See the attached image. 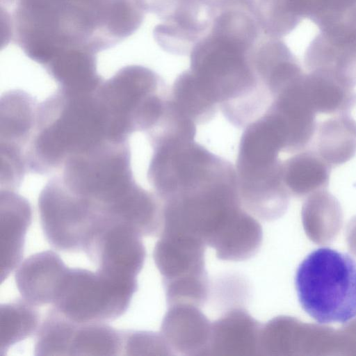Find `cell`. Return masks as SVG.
Instances as JSON below:
<instances>
[{"instance_id": "cell-1", "label": "cell", "mask_w": 356, "mask_h": 356, "mask_svg": "<svg viewBox=\"0 0 356 356\" xmlns=\"http://www.w3.org/2000/svg\"><path fill=\"white\" fill-rule=\"evenodd\" d=\"M259 40L243 31L212 25L189 54V69L237 128L260 117L273 100L250 60Z\"/></svg>"}, {"instance_id": "cell-2", "label": "cell", "mask_w": 356, "mask_h": 356, "mask_svg": "<svg viewBox=\"0 0 356 356\" xmlns=\"http://www.w3.org/2000/svg\"><path fill=\"white\" fill-rule=\"evenodd\" d=\"M298 301L319 324L347 323L356 317V261L321 247L309 253L295 276Z\"/></svg>"}, {"instance_id": "cell-3", "label": "cell", "mask_w": 356, "mask_h": 356, "mask_svg": "<svg viewBox=\"0 0 356 356\" xmlns=\"http://www.w3.org/2000/svg\"><path fill=\"white\" fill-rule=\"evenodd\" d=\"M137 289L134 277L69 268L52 306L77 323H106L126 312Z\"/></svg>"}, {"instance_id": "cell-4", "label": "cell", "mask_w": 356, "mask_h": 356, "mask_svg": "<svg viewBox=\"0 0 356 356\" xmlns=\"http://www.w3.org/2000/svg\"><path fill=\"white\" fill-rule=\"evenodd\" d=\"M159 236L153 257L162 276L165 296L195 299L208 293L205 243L194 235L178 231L163 230Z\"/></svg>"}, {"instance_id": "cell-5", "label": "cell", "mask_w": 356, "mask_h": 356, "mask_svg": "<svg viewBox=\"0 0 356 356\" xmlns=\"http://www.w3.org/2000/svg\"><path fill=\"white\" fill-rule=\"evenodd\" d=\"M41 226L48 242L65 252L83 251L99 217L59 180L49 184L39 198Z\"/></svg>"}, {"instance_id": "cell-6", "label": "cell", "mask_w": 356, "mask_h": 356, "mask_svg": "<svg viewBox=\"0 0 356 356\" xmlns=\"http://www.w3.org/2000/svg\"><path fill=\"white\" fill-rule=\"evenodd\" d=\"M140 237L130 225L108 220L92 234L83 252L105 273L136 277L145 259Z\"/></svg>"}, {"instance_id": "cell-7", "label": "cell", "mask_w": 356, "mask_h": 356, "mask_svg": "<svg viewBox=\"0 0 356 356\" xmlns=\"http://www.w3.org/2000/svg\"><path fill=\"white\" fill-rule=\"evenodd\" d=\"M305 72L281 89L265 111L284 140V152L307 148L316 131L318 113L310 104L303 86ZM264 112V113H265Z\"/></svg>"}, {"instance_id": "cell-8", "label": "cell", "mask_w": 356, "mask_h": 356, "mask_svg": "<svg viewBox=\"0 0 356 356\" xmlns=\"http://www.w3.org/2000/svg\"><path fill=\"white\" fill-rule=\"evenodd\" d=\"M69 268L51 250L35 253L17 268V287L22 298L33 306L52 305Z\"/></svg>"}, {"instance_id": "cell-9", "label": "cell", "mask_w": 356, "mask_h": 356, "mask_svg": "<svg viewBox=\"0 0 356 356\" xmlns=\"http://www.w3.org/2000/svg\"><path fill=\"white\" fill-rule=\"evenodd\" d=\"M168 307L160 334L170 350L188 355H207L211 323L200 307L187 303Z\"/></svg>"}, {"instance_id": "cell-10", "label": "cell", "mask_w": 356, "mask_h": 356, "mask_svg": "<svg viewBox=\"0 0 356 356\" xmlns=\"http://www.w3.org/2000/svg\"><path fill=\"white\" fill-rule=\"evenodd\" d=\"M304 62L307 72L326 74L354 92L356 87V39L333 38L319 31L307 47Z\"/></svg>"}, {"instance_id": "cell-11", "label": "cell", "mask_w": 356, "mask_h": 356, "mask_svg": "<svg viewBox=\"0 0 356 356\" xmlns=\"http://www.w3.org/2000/svg\"><path fill=\"white\" fill-rule=\"evenodd\" d=\"M261 325L244 309L228 311L211 323L207 355H259Z\"/></svg>"}, {"instance_id": "cell-12", "label": "cell", "mask_w": 356, "mask_h": 356, "mask_svg": "<svg viewBox=\"0 0 356 356\" xmlns=\"http://www.w3.org/2000/svg\"><path fill=\"white\" fill-rule=\"evenodd\" d=\"M31 211L26 200L6 195L1 213V282L22 259L24 236L31 224Z\"/></svg>"}, {"instance_id": "cell-13", "label": "cell", "mask_w": 356, "mask_h": 356, "mask_svg": "<svg viewBox=\"0 0 356 356\" xmlns=\"http://www.w3.org/2000/svg\"><path fill=\"white\" fill-rule=\"evenodd\" d=\"M332 167L309 148L282 161L283 183L289 193L302 195L322 190L330 180Z\"/></svg>"}, {"instance_id": "cell-14", "label": "cell", "mask_w": 356, "mask_h": 356, "mask_svg": "<svg viewBox=\"0 0 356 356\" xmlns=\"http://www.w3.org/2000/svg\"><path fill=\"white\" fill-rule=\"evenodd\" d=\"M307 148L314 151L332 168L343 164L356 153V134L340 115H334L317 124Z\"/></svg>"}, {"instance_id": "cell-15", "label": "cell", "mask_w": 356, "mask_h": 356, "mask_svg": "<svg viewBox=\"0 0 356 356\" xmlns=\"http://www.w3.org/2000/svg\"><path fill=\"white\" fill-rule=\"evenodd\" d=\"M169 100L181 114L196 124L208 122L219 109L190 69L175 79L169 92Z\"/></svg>"}, {"instance_id": "cell-16", "label": "cell", "mask_w": 356, "mask_h": 356, "mask_svg": "<svg viewBox=\"0 0 356 356\" xmlns=\"http://www.w3.org/2000/svg\"><path fill=\"white\" fill-rule=\"evenodd\" d=\"M122 350L121 330L104 322L78 323L70 355H118Z\"/></svg>"}, {"instance_id": "cell-17", "label": "cell", "mask_w": 356, "mask_h": 356, "mask_svg": "<svg viewBox=\"0 0 356 356\" xmlns=\"http://www.w3.org/2000/svg\"><path fill=\"white\" fill-rule=\"evenodd\" d=\"M77 323L56 309H50L38 327L35 355H70L71 341Z\"/></svg>"}, {"instance_id": "cell-18", "label": "cell", "mask_w": 356, "mask_h": 356, "mask_svg": "<svg viewBox=\"0 0 356 356\" xmlns=\"http://www.w3.org/2000/svg\"><path fill=\"white\" fill-rule=\"evenodd\" d=\"M35 307L23 298L1 306V354L36 330L39 314Z\"/></svg>"}, {"instance_id": "cell-19", "label": "cell", "mask_w": 356, "mask_h": 356, "mask_svg": "<svg viewBox=\"0 0 356 356\" xmlns=\"http://www.w3.org/2000/svg\"><path fill=\"white\" fill-rule=\"evenodd\" d=\"M124 355H140L142 351H171L161 334L132 330H121Z\"/></svg>"}, {"instance_id": "cell-20", "label": "cell", "mask_w": 356, "mask_h": 356, "mask_svg": "<svg viewBox=\"0 0 356 356\" xmlns=\"http://www.w3.org/2000/svg\"><path fill=\"white\" fill-rule=\"evenodd\" d=\"M338 114L356 134V92L352 93L344 107Z\"/></svg>"}]
</instances>
